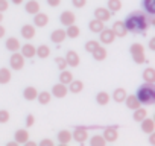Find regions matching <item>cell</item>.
Segmentation results:
<instances>
[{
    "mask_svg": "<svg viewBox=\"0 0 155 146\" xmlns=\"http://www.w3.org/2000/svg\"><path fill=\"white\" fill-rule=\"evenodd\" d=\"M123 23L126 26V31L128 32H134V34L146 32L147 28L150 26L149 25V18H147V14L143 12V11H134V12H131L125 18Z\"/></svg>",
    "mask_w": 155,
    "mask_h": 146,
    "instance_id": "6da1fadb",
    "label": "cell"
},
{
    "mask_svg": "<svg viewBox=\"0 0 155 146\" xmlns=\"http://www.w3.org/2000/svg\"><path fill=\"white\" fill-rule=\"evenodd\" d=\"M137 99L140 101V104L144 105H152L155 102V88L153 84H144L137 90Z\"/></svg>",
    "mask_w": 155,
    "mask_h": 146,
    "instance_id": "7a4b0ae2",
    "label": "cell"
},
{
    "mask_svg": "<svg viewBox=\"0 0 155 146\" xmlns=\"http://www.w3.org/2000/svg\"><path fill=\"white\" fill-rule=\"evenodd\" d=\"M129 52H131L132 59H134V62H135V64H143V62L146 61V56H144V47H143V44H140V43H134V44L131 46Z\"/></svg>",
    "mask_w": 155,
    "mask_h": 146,
    "instance_id": "3957f363",
    "label": "cell"
},
{
    "mask_svg": "<svg viewBox=\"0 0 155 146\" xmlns=\"http://www.w3.org/2000/svg\"><path fill=\"white\" fill-rule=\"evenodd\" d=\"M9 65L12 70H21L25 67V56L20 52H12L9 58Z\"/></svg>",
    "mask_w": 155,
    "mask_h": 146,
    "instance_id": "277c9868",
    "label": "cell"
},
{
    "mask_svg": "<svg viewBox=\"0 0 155 146\" xmlns=\"http://www.w3.org/2000/svg\"><path fill=\"white\" fill-rule=\"evenodd\" d=\"M71 138L76 140L79 144H82V143H85L87 138H88V131H87L85 128L78 126V128H74V131L71 132Z\"/></svg>",
    "mask_w": 155,
    "mask_h": 146,
    "instance_id": "5b68a950",
    "label": "cell"
},
{
    "mask_svg": "<svg viewBox=\"0 0 155 146\" xmlns=\"http://www.w3.org/2000/svg\"><path fill=\"white\" fill-rule=\"evenodd\" d=\"M67 93H68V88H67V85L62 84V82H58V84H55V85L52 87V96H55V98H58V99L65 98Z\"/></svg>",
    "mask_w": 155,
    "mask_h": 146,
    "instance_id": "8992f818",
    "label": "cell"
},
{
    "mask_svg": "<svg viewBox=\"0 0 155 146\" xmlns=\"http://www.w3.org/2000/svg\"><path fill=\"white\" fill-rule=\"evenodd\" d=\"M99 40H101V43L102 44H111L114 40H116V35H114V32L111 31V29H102L101 32H99Z\"/></svg>",
    "mask_w": 155,
    "mask_h": 146,
    "instance_id": "52a82bcc",
    "label": "cell"
},
{
    "mask_svg": "<svg viewBox=\"0 0 155 146\" xmlns=\"http://www.w3.org/2000/svg\"><path fill=\"white\" fill-rule=\"evenodd\" d=\"M104 138L107 140V143H114L119 138V129L116 126H108L104 131Z\"/></svg>",
    "mask_w": 155,
    "mask_h": 146,
    "instance_id": "ba28073f",
    "label": "cell"
},
{
    "mask_svg": "<svg viewBox=\"0 0 155 146\" xmlns=\"http://www.w3.org/2000/svg\"><path fill=\"white\" fill-rule=\"evenodd\" d=\"M64 58L67 61V65H70V67H78V65H79V62H81L79 55H78V52H74V50H68Z\"/></svg>",
    "mask_w": 155,
    "mask_h": 146,
    "instance_id": "9c48e42d",
    "label": "cell"
},
{
    "mask_svg": "<svg viewBox=\"0 0 155 146\" xmlns=\"http://www.w3.org/2000/svg\"><path fill=\"white\" fill-rule=\"evenodd\" d=\"M47 23H49V15L47 14H44V12H37V14H34V26H37V28H44V26H47Z\"/></svg>",
    "mask_w": 155,
    "mask_h": 146,
    "instance_id": "30bf717a",
    "label": "cell"
},
{
    "mask_svg": "<svg viewBox=\"0 0 155 146\" xmlns=\"http://www.w3.org/2000/svg\"><path fill=\"white\" fill-rule=\"evenodd\" d=\"M111 31L114 32V35H116V37H120V38L126 37V34H128L125 23H123V22H120V20L114 22V25H113V29H111Z\"/></svg>",
    "mask_w": 155,
    "mask_h": 146,
    "instance_id": "8fae6325",
    "label": "cell"
},
{
    "mask_svg": "<svg viewBox=\"0 0 155 146\" xmlns=\"http://www.w3.org/2000/svg\"><path fill=\"white\" fill-rule=\"evenodd\" d=\"M59 22H61L64 26H70V25H73V23L76 22V15H74V12H71V11H64V12L59 15Z\"/></svg>",
    "mask_w": 155,
    "mask_h": 146,
    "instance_id": "7c38bea8",
    "label": "cell"
},
{
    "mask_svg": "<svg viewBox=\"0 0 155 146\" xmlns=\"http://www.w3.org/2000/svg\"><path fill=\"white\" fill-rule=\"evenodd\" d=\"M65 38H67V35H65V31H64V29H55V31L50 34V41L55 43V44L64 43Z\"/></svg>",
    "mask_w": 155,
    "mask_h": 146,
    "instance_id": "4fadbf2b",
    "label": "cell"
},
{
    "mask_svg": "<svg viewBox=\"0 0 155 146\" xmlns=\"http://www.w3.org/2000/svg\"><path fill=\"white\" fill-rule=\"evenodd\" d=\"M94 18L105 23L111 18V11L107 9V8H97V9H94Z\"/></svg>",
    "mask_w": 155,
    "mask_h": 146,
    "instance_id": "5bb4252c",
    "label": "cell"
},
{
    "mask_svg": "<svg viewBox=\"0 0 155 146\" xmlns=\"http://www.w3.org/2000/svg\"><path fill=\"white\" fill-rule=\"evenodd\" d=\"M123 102L126 104V107H128L129 110H137L138 107H141V104H140V101L137 99L135 95H126V98H125Z\"/></svg>",
    "mask_w": 155,
    "mask_h": 146,
    "instance_id": "9a60e30c",
    "label": "cell"
},
{
    "mask_svg": "<svg viewBox=\"0 0 155 146\" xmlns=\"http://www.w3.org/2000/svg\"><path fill=\"white\" fill-rule=\"evenodd\" d=\"M35 34H37V31H35V26L34 25H25L21 28V37L25 40H32L35 37Z\"/></svg>",
    "mask_w": 155,
    "mask_h": 146,
    "instance_id": "2e32d148",
    "label": "cell"
},
{
    "mask_svg": "<svg viewBox=\"0 0 155 146\" xmlns=\"http://www.w3.org/2000/svg\"><path fill=\"white\" fill-rule=\"evenodd\" d=\"M5 46H6V49H8L9 52H18L21 44H20V40H18V38H15V37H9V38L6 40Z\"/></svg>",
    "mask_w": 155,
    "mask_h": 146,
    "instance_id": "e0dca14e",
    "label": "cell"
},
{
    "mask_svg": "<svg viewBox=\"0 0 155 146\" xmlns=\"http://www.w3.org/2000/svg\"><path fill=\"white\" fill-rule=\"evenodd\" d=\"M140 123H141V131H143L144 134H150V132L155 131V122H153L152 119L144 117Z\"/></svg>",
    "mask_w": 155,
    "mask_h": 146,
    "instance_id": "ac0fdd59",
    "label": "cell"
},
{
    "mask_svg": "<svg viewBox=\"0 0 155 146\" xmlns=\"http://www.w3.org/2000/svg\"><path fill=\"white\" fill-rule=\"evenodd\" d=\"M67 88L70 90V93H73V95H78V93H81L82 90H84V82L82 81H70L68 84H67Z\"/></svg>",
    "mask_w": 155,
    "mask_h": 146,
    "instance_id": "d6986e66",
    "label": "cell"
},
{
    "mask_svg": "<svg viewBox=\"0 0 155 146\" xmlns=\"http://www.w3.org/2000/svg\"><path fill=\"white\" fill-rule=\"evenodd\" d=\"M20 49H21L20 53H21L25 58H34V56H35V49H37V47H34V44L26 43V44L20 46Z\"/></svg>",
    "mask_w": 155,
    "mask_h": 146,
    "instance_id": "ffe728a7",
    "label": "cell"
},
{
    "mask_svg": "<svg viewBox=\"0 0 155 146\" xmlns=\"http://www.w3.org/2000/svg\"><path fill=\"white\" fill-rule=\"evenodd\" d=\"M25 9H26L28 14L34 15V14H37L40 11V3L37 2V0H28V2L25 3Z\"/></svg>",
    "mask_w": 155,
    "mask_h": 146,
    "instance_id": "44dd1931",
    "label": "cell"
},
{
    "mask_svg": "<svg viewBox=\"0 0 155 146\" xmlns=\"http://www.w3.org/2000/svg\"><path fill=\"white\" fill-rule=\"evenodd\" d=\"M91 55H93V58H94L96 61H104V59L107 58V49H105L104 46L97 44L96 49L91 52Z\"/></svg>",
    "mask_w": 155,
    "mask_h": 146,
    "instance_id": "7402d4cb",
    "label": "cell"
},
{
    "mask_svg": "<svg viewBox=\"0 0 155 146\" xmlns=\"http://www.w3.org/2000/svg\"><path fill=\"white\" fill-rule=\"evenodd\" d=\"M104 28H105V23L101 22V20H97V18H93V20L88 23V29H90L93 34H99Z\"/></svg>",
    "mask_w": 155,
    "mask_h": 146,
    "instance_id": "603a6c76",
    "label": "cell"
},
{
    "mask_svg": "<svg viewBox=\"0 0 155 146\" xmlns=\"http://www.w3.org/2000/svg\"><path fill=\"white\" fill-rule=\"evenodd\" d=\"M35 55H37L38 58H41V59H46V58H49V55H50V47H49L47 44H41V46H38V47L35 49Z\"/></svg>",
    "mask_w": 155,
    "mask_h": 146,
    "instance_id": "cb8c5ba5",
    "label": "cell"
},
{
    "mask_svg": "<svg viewBox=\"0 0 155 146\" xmlns=\"http://www.w3.org/2000/svg\"><path fill=\"white\" fill-rule=\"evenodd\" d=\"M37 95H38V90L35 87H32V85H29V87H26L23 90V98L26 101H35L37 99Z\"/></svg>",
    "mask_w": 155,
    "mask_h": 146,
    "instance_id": "d4e9b609",
    "label": "cell"
},
{
    "mask_svg": "<svg viewBox=\"0 0 155 146\" xmlns=\"http://www.w3.org/2000/svg\"><path fill=\"white\" fill-rule=\"evenodd\" d=\"M143 81H144L146 84H153V82H155V68L147 67V68L143 71Z\"/></svg>",
    "mask_w": 155,
    "mask_h": 146,
    "instance_id": "484cf974",
    "label": "cell"
},
{
    "mask_svg": "<svg viewBox=\"0 0 155 146\" xmlns=\"http://www.w3.org/2000/svg\"><path fill=\"white\" fill-rule=\"evenodd\" d=\"M70 140H71V132H70V131L62 129V131L58 132V141H59V144H62V146H64V144H68Z\"/></svg>",
    "mask_w": 155,
    "mask_h": 146,
    "instance_id": "4316f807",
    "label": "cell"
},
{
    "mask_svg": "<svg viewBox=\"0 0 155 146\" xmlns=\"http://www.w3.org/2000/svg\"><path fill=\"white\" fill-rule=\"evenodd\" d=\"M14 138H15V141H17L18 144H21V143L25 144L26 140H29V132H28L26 129H18V131H15Z\"/></svg>",
    "mask_w": 155,
    "mask_h": 146,
    "instance_id": "83f0119b",
    "label": "cell"
},
{
    "mask_svg": "<svg viewBox=\"0 0 155 146\" xmlns=\"http://www.w3.org/2000/svg\"><path fill=\"white\" fill-rule=\"evenodd\" d=\"M141 5H143V9L146 11V14L155 15V0H143Z\"/></svg>",
    "mask_w": 155,
    "mask_h": 146,
    "instance_id": "f1b7e54d",
    "label": "cell"
},
{
    "mask_svg": "<svg viewBox=\"0 0 155 146\" xmlns=\"http://www.w3.org/2000/svg\"><path fill=\"white\" fill-rule=\"evenodd\" d=\"M11 70L9 68H6V67H2L0 68V84H8L9 81H11Z\"/></svg>",
    "mask_w": 155,
    "mask_h": 146,
    "instance_id": "f546056e",
    "label": "cell"
},
{
    "mask_svg": "<svg viewBox=\"0 0 155 146\" xmlns=\"http://www.w3.org/2000/svg\"><path fill=\"white\" fill-rule=\"evenodd\" d=\"M79 34H81V29L78 28L74 23L70 25V26H67V29H65V35L68 38H78V37H79Z\"/></svg>",
    "mask_w": 155,
    "mask_h": 146,
    "instance_id": "4dcf8cb0",
    "label": "cell"
},
{
    "mask_svg": "<svg viewBox=\"0 0 155 146\" xmlns=\"http://www.w3.org/2000/svg\"><path fill=\"white\" fill-rule=\"evenodd\" d=\"M110 95L107 93V91H99L97 95H96V102H97V105H102V107H105V105H108V102H110Z\"/></svg>",
    "mask_w": 155,
    "mask_h": 146,
    "instance_id": "1f68e13d",
    "label": "cell"
},
{
    "mask_svg": "<svg viewBox=\"0 0 155 146\" xmlns=\"http://www.w3.org/2000/svg\"><path fill=\"white\" fill-rule=\"evenodd\" d=\"M126 95H128V93H126V90L120 87V88H116V90H114V93H113V99H114L117 104H120V102H123V101H125Z\"/></svg>",
    "mask_w": 155,
    "mask_h": 146,
    "instance_id": "d6a6232c",
    "label": "cell"
},
{
    "mask_svg": "<svg viewBox=\"0 0 155 146\" xmlns=\"http://www.w3.org/2000/svg\"><path fill=\"white\" fill-rule=\"evenodd\" d=\"M37 101L41 104V105H47L50 101H52V93H49V91H41V93H38L37 95Z\"/></svg>",
    "mask_w": 155,
    "mask_h": 146,
    "instance_id": "836d02e7",
    "label": "cell"
},
{
    "mask_svg": "<svg viewBox=\"0 0 155 146\" xmlns=\"http://www.w3.org/2000/svg\"><path fill=\"white\" fill-rule=\"evenodd\" d=\"M144 117H147V110L143 107H138L137 110H134V120L135 122H141Z\"/></svg>",
    "mask_w": 155,
    "mask_h": 146,
    "instance_id": "e575fe53",
    "label": "cell"
},
{
    "mask_svg": "<svg viewBox=\"0 0 155 146\" xmlns=\"http://www.w3.org/2000/svg\"><path fill=\"white\" fill-rule=\"evenodd\" d=\"M70 81H73V73L70 71V70H62L61 71V75H59V82H62V84H68Z\"/></svg>",
    "mask_w": 155,
    "mask_h": 146,
    "instance_id": "d590c367",
    "label": "cell"
},
{
    "mask_svg": "<svg viewBox=\"0 0 155 146\" xmlns=\"http://www.w3.org/2000/svg\"><path fill=\"white\" fill-rule=\"evenodd\" d=\"M90 144L91 146H105L107 144V140L104 138V135H93L90 138Z\"/></svg>",
    "mask_w": 155,
    "mask_h": 146,
    "instance_id": "8d00e7d4",
    "label": "cell"
},
{
    "mask_svg": "<svg viewBox=\"0 0 155 146\" xmlns=\"http://www.w3.org/2000/svg\"><path fill=\"white\" fill-rule=\"evenodd\" d=\"M108 9L111 12H117L122 9V2L120 0H108Z\"/></svg>",
    "mask_w": 155,
    "mask_h": 146,
    "instance_id": "74e56055",
    "label": "cell"
},
{
    "mask_svg": "<svg viewBox=\"0 0 155 146\" xmlns=\"http://www.w3.org/2000/svg\"><path fill=\"white\" fill-rule=\"evenodd\" d=\"M55 62H56V65H58V68H59V70L67 68V61H65V58L58 56V58H55Z\"/></svg>",
    "mask_w": 155,
    "mask_h": 146,
    "instance_id": "f35d334b",
    "label": "cell"
},
{
    "mask_svg": "<svg viewBox=\"0 0 155 146\" xmlns=\"http://www.w3.org/2000/svg\"><path fill=\"white\" fill-rule=\"evenodd\" d=\"M9 119H11L9 111H6V110H0V123H6V122H9Z\"/></svg>",
    "mask_w": 155,
    "mask_h": 146,
    "instance_id": "ab89813d",
    "label": "cell"
},
{
    "mask_svg": "<svg viewBox=\"0 0 155 146\" xmlns=\"http://www.w3.org/2000/svg\"><path fill=\"white\" fill-rule=\"evenodd\" d=\"M97 44H99V41H94V40H90V41H87V43H85V50L91 53V52H93V50L96 49V46H97Z\"/></svg>",
    "mask_w": 155,
    "mask_h": 146,
    "instance_id": "60d3db41",
    "label": "cell"
},
{
    "mask_svg": "<svg viewBox=\"0 0 155 146\" xmlns=\"http://www.w3.org/2000/svg\"><path fill=\"white\" fill-rule=\"evenodd\" d=\"M71 5L74 8H78V9H81V8H84L87 5V0H71Z\"/></svg>",
    "mask_w": 155,
    "mask_h": 146,
    "instance_id": "b9f144b4",
    "label": "cell"
},
{
    "mask_svg": "<svg viewBox=\"0 0 155 146\" xmlns=\"http://www.w3.org/2000/svg\"><path fill=\"white\" fill-rule=\"evenodd\" d=\"M34 123H35V117H34V114H28V117H26V128L34 126Z\"/></svg>",
    "mask_w": 155,
    "mask_h": 146,
    "instance_id": "7bdbcfd3",
    "label": "cell"
},
{
    "mask_svg": "<svg viewBox=\"0 0 155 146\" xmlns=\"http://www.w3.org/2000/svg\"><path fill=\"white\" fill-rule=\"evenodd\" d=\"M8 8H9L8 0H0V12H5V11H8Z\"/></svg>",
    "mask_w": 155,
    "mask_h": 146,
    "instance_id": "ee69618b",
    "label": "cell"
},
{
    "mask_svg": "<svg viewBox=\"0 0 155 146\" xmlns=\"http://www.w3.org/2000/svg\"><path fill=\"white\" fill-rule=\"evenodd\" d=\"M46 2L50 8H58L61 5V0H46Z\"/></svg>",
    "mask_w": 155,
    "mask_h": 146,
    "instance_id": "f6af8a7d",
    "label": "cell"
},
{
    "mask_svg": "<svg viewBox=\"0 0 155 146\" xmlns=\"http://www.w3.org/2000/svg\"><path fill=\"white\" fill-rule=\"evenodd\" d=\"M40 144H41V146H53L55 143H53L50 138H43V140L40 141Z\"/></svg>",
    "mask_w": 155,
    "mask_h": 146,
    "instance_id": "bcb514c9",
    "label": "cell"
},
{
    "mask_svg": "<svg viewBox=\"0 0 155 146\" xmlns=\"http://www.w3.org/2000/svg\"><path fill=\"white\" fill-rule=\"evenodd\" d=\"M149 143L150 144H155V131L149 134Z\"/></svg>",
    "mask_w": 155,
    "mask_h": 146,
    "instance_id": "7dc6e473",
    "label": "cell"
},
{
    "mask_svg": "<svg viewBox=\"0 0 155 146\" xmlns=\"http://www.w3.org/2000/svg\"><path fill=\"white\" fill-rule=\"evenodd\" d=\"M149 49H150V50H155V38H150V41H149Z\"/></svg>",
    "mask_w": 155,
    "mask_h": 146,
    "instance_id": "c3c4849f",
    "label": "cell"
},
{
    "mask_svg": "<svg viewBox=\"0 0 155 146\" xmlns=\"http://www.w3.org/2000/svg\"><path fill=\"white\" fill-rule=\"evenodd\" d=\"M5 34H6V29H5L2 25H0V38H3V37H5Z\"/></svg>",
    "mask_w": 155,
    "mask_h": 146,
    "instance_id": "681fc988",
    "label": "cell"
},
{
    "mask_svg": "<svg viewBox=\"0 0 155 146\" xmlns=\"http://www.w3.org/2000/svg\"><path fill=\"white\" fill-rule=\"evenodd\" d=\"M11 2H12L14 5H21V3H23V0H11Z\"/></svg>",
    "mask_w": 155,
    "mask_h": 146,
    "instance_id": "f907efd6",
    "label": "cell"
},
{
    "mask_svg": "<svg viewBox=\"0 0 155 146\" xmlns=\"http://www.w3.org/2000/svg\"><path fill=\"white\" fill-rule=\"evenodd\" d=\"M8 146H18V143L14 140V141H9V143H8Z\"/></svg>",
    "mask_w": 155,
    "mask_h": 146,
    "instance_id": "816d5d0a",
    "label": "cell"
},
{
    "mask_svg": "<svg viewBox=\"0 0 155 146\" xmlns=\"http://www.w3.org/2000/svg\"><path fill=\"white\" fill-rule=\"evenodd\" d=\"M0 22H3V12H0Z\"/></svg>",
    "mask_w": 155,
    "mask_h": 146,
    "instance_id": "f5cc1de1",
    "label": "cell"
}]
</instances>
